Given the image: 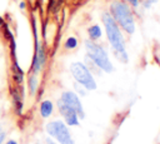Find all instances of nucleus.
Returning a JSON list of instances; mask_svg holds the SVG:
<instances>
[{
  "mask_svg": "<svg viewBox=\"0 0 160 144\" xmlns=\"http://www.w3.org/2000/svg\"><path fill=\"white\" fill-rule=\"evenodd\" d=\"M101 20L105 28V34L108 38V41L116 56V59L121 63H128L129 56L126 53V46H125V38L122 35L121 28L118 25V23L114 20L111 14L109 11L102 13Z\"/></svg>",
  "mask_w": 160,
  "mask_h": 144,
  "instance_id": "1",
  "label": "nucleus"
},
{
  "mask_svg": "<svg viewBox=\"0 0 160 144\" xmlns=\"http://www.w3.org/2000/svg\"><path fill=\"white\" fill-rule=\"evenodd\" d=\"M109 13L128 35H132L135 33V18L131 10V6L124 0H114L109 6Z\"/></svg>",
  "mask_w": 160,
  "mask_h": 144,
  "instance_id": "2",
  "label": "nucleus"
},
{
  "mask_svg": "<svg viewBox=\"0 0 160 144\" xmlns=\"http://www.w3.org/2000/svg\"><path fill=\"white\" fill-rule=\"evenodd\" d=\"M85 49H86V56L90 58L99 66V69L101 71L108 73V74L112 73L114 65L108 55V51L105 50V48L102 45L88 39V40H85Z\"/></svg>",
  "mask_w": 160,
  "mask_h": 144,
  "instance_id": "3",
  "label": "nucleus"
},
{
  "mask_svg": "<svg viewBox=\"0 0 160 144\" xmlns=\"http://www.w3.org/2000/svg\"><path fill=\"white\" fill-rule=\"evenodd\" d=\"M70 74L71 76L74 78V80L80 84L81 86H84L88 91H91V90H95L96 89V81H95V78L94 75L91 74V71L89 70V68L81 63V61H74L70 64Z\"/></svg>",
  "mask_w": 160,
  "mask_h": 144,
  "instance_id": "4",
  "label": "nucleus"
},
{
  "mask_svg": "<svg viewBox=\"0 0 160 144\" xmlns=\"http://www.w3.org/2000/svg\"><path fill=\"white\" fill-rule=\"evenodd\" d=\"M45 130L50 135V138L56 140L59 144H75V141L71 136L70 129L65 124L64 120L56 119V120L49 121L45 125Z\"/></svg>",
  "mask_w": 160,
  "mask_h": 144,
  "instance_id": "5",
  "label": "nucleus"
},
{
  "mask_svg": "<svg viewBox=\"0 0 160 144\" xmlns=\"http://www.w3.org/2000/svg\"><path fill=\"white\" fill-rule=\"evenodd\" d=\"M56 108L68 126H78L80 124V118L78 113L71 106H69L65 101H62L60 98L56 100Z\"/></svg>",
  "mask_w": 160,
  "mask_h": 144,
  "instance_id": "6",
  "label": "nucleus"
},
{
  "mask_svg": "<svg viewBox=\"0 0 160 144\" xmlns=\"http://www.w3.org/2000/svg\"><path fill=\"white\" fill-rule=\"evenodd\" d=\"M45 63H46V51H45V48L38 40V36L35 34V51H34V58H32L31 73L38 75L42 70Z\"/></svg>",
  "mask_w": 160,
  "mask_h": 144,
  "instance_id": "7",
  "label": "nucleus"
},
{
  "mask_svg": "<svg viewBox=\"0 0 160 144\" xmlns=\"http://www.w3.org/2000/svg\"><path fill=\"white\" fill-rule=\"evenodd\" d=\"M60 99L62 101H65L69 106H71L79 115L80 120L81 119H85V111H84V106H82V103L78 95V93L75 91H71V90H66V91H62L61 95H60Z\"/></svg>",
  "mask_w": 160,
  "mask_h": 144,
  "instance_id": "8",
  "label": "nucleus"
},
{
  "mask_svg": "<svg viewBox=\"0 0 160 144\" xmlns=\"http://www.w3.org/2000/svg\"><path fill=\"white\" fill-rule=\"evenodd\" d=\"M54 111V104L51 100H44L40 104V115L42 118H49Z\"/></svg>",
  "mask_w": 160,
  "mask_h": 144,
  "instance_id": "9",
  "label": "nucleus"
},
{
  "mask_svg": "<svg viewBox=\"0 0 160 144\" xmlns=\"http://www.w3.org/2000/svg\"><path fill=\"white\" fill-rule=\"evenodd\" d=\"M88 36H89L90 40L98 41V40L102 36V30H101V28H100L99 25H96V24L89 26V28H88Z\"/></svg>",
  "mask_w": 160,
  "mask_h": 144,
  "instance_id": "10",
  "label": "nucleus"
},
{
  "mask_svg": "<svg viewBox=\"0 0 160 144\" xmlns=\"http://www.w3.org/2000/svg\"><path fill=\"white\" fill-rule=\"evenodd\" d=\"M28 88H29L30 95H35V93H36V90L39 88V80H38L36 74H31L28 78Z\"/></svg>",
  "mask_w": 160,
  "mask_h": 144,
  "instance_id": "11",
  "label": "nucleus"
},
{
  "mask_svg": "<svg viewBox=\"0 0 160 144\" xmlns=\"http://www.w3.org/2000/svg\"><path fill=\"white\" fill-rule=\"evenodd\" d=\"M64 46H65V49H68V50H72V49L78 48V39H76L75 36H69V38L65 40Z\"/></svg>",
  "mask_w": 160,
  "mask_h": 144,
  "instance_id": "12",
  "label": "nucleus"
},
{
  "mask_svg": "<svg viewBox=\"0 0 160 144\" xmlns=\"http://www.w3.org/2000/svg\"><path fill=\"white\" fill-rule=\"evenodd\" d=\"M125 3H128L131 8H134V9H138L139 6H140V1L141 0H124Z\"/></svg>",
  "mask_w": 160,
  "mask_h": 144,
  "instance_id": "13",
  "label": "nucleus"
},
{
  "mask_svg": "<svg viewBox=\"0 0 160 144\" xmlns=\"http://www.w3.org/2000/svg\"><path fill=\"white\" fill-rule=\"evenodd\" d=\"M46 144H59V143H56L52 138H48V139H46Z\"/></svg>",
  "mask_w": 160,
  "mask_h": 144,
  "instance_id": "14",
  "label": "nucleus"
},
{
  "mask_svg": "<svg viewBox=\"0 0 160 144\" xmlns=\"http://www.w3.org/2000/svg\"><path fill=\"white\" fill-rule=\"evenodd\" d=\"M61 4H62V0H55V1H54V5H56V9H58Z\"/></svg>",
  "mask_w": 160,
  "mask_h": 144,
  "instance_id": "15",
  "label": "nucleus"
},
{
  "mask_svg": "<svg viewBox=\"0 0 160 144\" xmlns=\"http://www.w3.org/2000/svg\"><path fill=\"white\" fill-rule=\"evenodd\" d=\"M4 139H5V131H2V133L0 134V144H2Z\"/></svg>",
  "mask_w": 160,
  "mask_h": 144,
  "instance_id": "16",
  "label": "nucleus"
},
{
  "mask_svg": "<svg viewBox=\"0 0 160 144\" xmlns=\"http://www.w3.org/2000/svg\"><path fill=\"white\" fill-rule=\"evenodd\" d=\"M5 144H18V141H16V140H14V139H10V140H8Z\"/></svg>",
  "mask_w": 160,
  "mask_h": 144,
  "instance_id": "17",
  "label": "nucleus"
},
{
  "mask_svg": "<svg viewBox=\"0 0 160 144\" xmlns=\"http://www.w3.org/2000/svg\"><path fill=\"white\" fill-rule=\"evenodd\" d=\"M25 6H26V5H25V3H24V1H21V3L19 4V8H20L21 10H24V9H25Z\"/></svg>",
  "mask_w": 160,
  "mask_h": 144,
  "instance_id": "18",
  "label": "nucleus"
},
{
  "mask_svg": "<svg viewBox=\"0 0 160 144\" xmlns=\"http://www.w3.org/2000/svg\"><path fill=\"white\" fill-rule=\"evenodd\" d=\"M144 1H148L149 4H151V5H152V4H155V3L158 1V0H144Z\"/></svg>",
  "mask_w": 160,
  "mask_h": 144,
  "instance_id": "19",
  "label": "nucleus"
},
{
  "mask_svg": "<svg viewBox=\"0 0 160 144\" xmlns=\"http://www.w3.org/2000/svg\"><path fill=\"white\" fill-rule=\"evenodd\" d=\"M2 131H4V130H2V128H0V134H1Z\"/></svg>",
  "mask_w": 160,
  "mask_h": 144,
  "instance_id": "20",
  "label": "nucleus"
},
{
  "mask_svg": "<svg viewBox=\"0 0 160 144\" xmlns=\"http://www.w3.org/2000/svg\"><path fill=\"white\" fill-rule=\"evenodd\" d=\"M0 116H1V110H0Z\"/></svg>",
  "mask_w": 160,
  "mask_h": 144,
  "instance_id": "21",
  "label": "nucleus"
}]
</instances>
